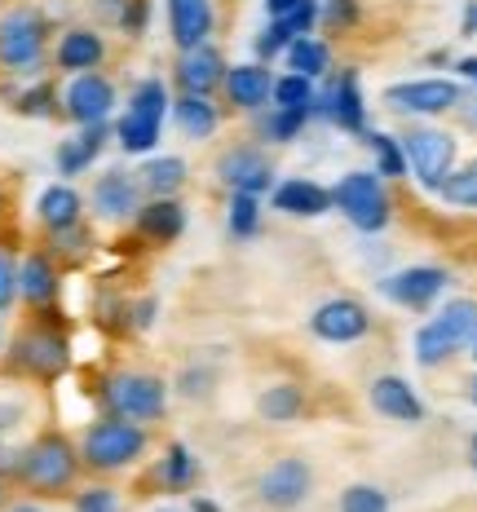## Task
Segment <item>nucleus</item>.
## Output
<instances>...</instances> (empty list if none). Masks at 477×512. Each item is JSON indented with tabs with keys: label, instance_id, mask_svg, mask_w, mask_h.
Here are the masks:
<instances>
[{
	"label": "nucleus",
	"instance_id": "obj_60",
	"mask_svg": "<svg viewBox=\"0 0 477 512\" xmlns=\"http://www.w3.org/2000/svg\"><path fill=\"white\" fill-rule=\"evenodd\" d=\"M0 5H5V0H0Z\"/></svg>",
	"mask_w": 477,
	"mask_h": 512
},
{
	"label": "nucleus",
	"instance_id": "obj_28",
	"mask_svg": "<svg viewBox=\"0 0 477 512\" xmlns=\"http://www.w3.org/2000/svg\"><path fill=\"white\" fill-rule=\"evenodd\" d=\"M89 221V204L71 181H53L36 195V234H58Z\"/></svg>",
	"mask_w": 477,
	"mask_h": 512
},
{
	"label": "nucleus",
	"instance_id": "obj_32",
	"mask_svg": "<svg viewBox=\"0 0 477 512\" xmlns=\"http://www.w3.org/2000/svg\"><path fill=\"white\" fill-rule=\"evenodd\" d=\"M248 120H252V142L288 146L301 137V128L314 120V106H265V111L248 115Z\"/></svg>",
	"mask_w": 477,
	"mask_h": 512
},
{
	"label": "nucleus",
	"instance_id": "obj_41",
	"mask_svg": "<svg viewBox=\"0 0 477 512\" xmlns=\"http://www.w3.org/2000/svg\"><path fill=\"white\" fill-rule=\"evenodd\" d=\"M226 230H230V239H257V230H261V199L257 195H230Z\"/></svg>",
	"mask_w": 477,
	"mask_h": 512
},
{
	"label": "nucleus",
	"instance_id": "obj_16",
	"mask_svg": "<svg viewBox=\"0 0 477 512\" xmlns=\"http://www.w3.org/2000/svg\"><path fill=\"white\" fill-rule=\"evenodd\" d=\"M305 327H310V336L323 340V345H358V340H367L376 332V314H371L367 301L341 292V296H327L323 305H314Z\"/></svg>",
	"mask_w": 477,
	"mask_h": 512
},
{
	"label": "nucleus",
	"instance_id": "obj_49",
	"mask_svg": "<svg viewBox=\"0 0 477 512\" xmlns=\"http://www.w3.org/2000/svg\"><path fill=\"white\" fill-rule=\"evenodd\" d=\"M0 234H14V186L0 177Z\"/></svg>",
	"mask_w": 477,
	"mask_h": 512
},
{
	"label": "nucleus",
	"instance_id": "obj_59",
	"mask_svg": "<svg viewBox=\"0 0 477 512\" xmlns=\"http://www.w3.org/2000/svg\"><path fill=\"white\" fill-rule=\"evenodd\" d=\"M473 464H477V437H473Z\"/></svg>",
	"mask_w": 477,
	"mask_h": 512
},
{
	"label": "nucleus",
	"instance_id": "obj_31",
	"mask_svg": "<svg viewBox=\"0 0 477 512\" xmlns=\"http://www.w3.org/2000/svg\"><path fill=\"white\" fill-rule=\"evenodd\" d=\"M168 115H173V124L182 128V137H190V142H208V137H217V128L226 124L221 102L217 98H199V93H173Z\"/></svg>",
	"mask_w": 477,
	"mask_h": 512
},
{
	"label": "nucleus",
	"instance_id": "obj_45",
	"mask_svg": "<svg viewBox=\"0 0 477 512\" xmlns=\"http://www.w3.org/2000/svg\"><path fill=\"white\" fill-rule=\"evenodd\" d=\"M146 27H151V0H129L120 14V23H115V36L124 40H142Z\"/></svg>",
	"mask_w": 477,
	"mask_h": 512
},
{
	"label": "nucleus",
	"instance_id": "obj_33",
	"mask_svg": "<svg viewBox=\"0 0 477 512\" xmlns=\"http://www.w3.org/2000/svg\"><path fill=\"white\" fill-rule=\"evenodd\" d=\"M146 199H182L186 181H190V164L182 155H146V164L137 168Z\"/></svg>",
	"mask_w": 477,
	"mask_h": 512
},
{
	"label": "nucleus",
	"instance_id": "obj_12",
	"mask_svg": "<svg viewBox=\"0 0 477 512\" xmlns=\"http://www.w3.org/2000/svg\"><path fill=\"white\" fill-rule=\"evenodd\" d=\"M84 204H89L93 226L124 230L137 217V208L146 204V190H142V181H137V168H102V173L89 181Z\"/></svg>",
	"mask_w": 477,
	"mask_h": 512
},
{
	"label": "nucleus",
	"instance_id": "obj_53",
	"mask_svg": "<svg viewBox=\"0 0 477 512\" xmlns=\"http://www.w3.org/2000/svg\"><path fill=\"white\" fill-rule=\"evenodd\" d=\"M455 71H460V80H469L477 89V58H460V62H455Z\"/></svg>",
	"mask_w": 477,
	"mask_h": 512
},
{
	"label": "nucleus",
	"instance_id": "obj_44",
	"mask_svg": "<svg viewBox=\"0 0 477 512\" xmlns=\"http://www.w3.org/2000/svg\"><path fill=\"white\" fill-rule=\"evenodd\" d=\"M292 27L288 23H274V18H265V27L257 31V40H252V53H257V62H265L270 67L274 58H283L288 53V45H292Z\"/></svg>",
	"mask_w": 477,
	"mask_h": 512
},
{
	"label": "nucleus",
	"instance_id": "obj_3",
	"mask_svg": "<svg viewBox=\"0 0 477 512\" xmlns=\"http://www.w3.org/2000/svg\"><path fill=\"white\" fill-rule=\"evenodd\" d=\"M84 393L102 415H124L137 424H164L168 407H173V389L168 380L151 367H137V362H106V367L84 376Z\"/></svg>",
	"mask_w": 477,
	"mask_h": 512
},
{
	"label": "nucleus",
	"instance_id": "obj_11",
	"mask_svg": "<svg viewBox=\"0 0 477 512\" xmlns=\"http://www.w3.org/2000/svg\"><path fill=\"white\" fill-rule=\"evenodd\" d=\"M212 177H217V186L226 190V195L265 199L274 190V181H279V168H274L270 146L243 137V142H226L217 151V159H212Z\"/></svg>",
	"mask_w": 477,
	"mask_h": 512
},
{
	"label": "nucleus",
	"instance_id": "obj_52",
	"mask_svg": "<svg viewBox=\"0 0 477 512\" xmlns=\"http://www.w3.org/2000/svg\"><path fill=\"white\" fill-rule=\"evenodd\" d=\"M460 36H477V0L464 5V18H460Z\"/></svg>",
	"mask_w": 477,
	"mask_h": 512
},
{
	"label": "nucleus",
	"instance_id": "obj_4",
	"mask_svg": "<svg viewBox=\"0 0 477 512\" xmlns=\"http://www.w3.org/2000/svg\"><path fill=\"white\" fill-rule=\"evenodd\" d=\"M76 446H80L84 477L115 482V477H124V473H137V468L155 455V429L151 424L124 420V415H102L98 411L76 433Z\"/></svg>",
	"mask_w": 477,
	"mask_h": 512
},
{
	"label": "nucleus",
	"instance_id": "obj_20",
	"mask_svg": "<svg viewBox=\"0 0 477 512\" xmlns=\"http://www.w3.org/2000/svg\"><path fill=\"white\" fill-rule=\"evenodd\" d=\"M314 111L327 115V120L341 128V133L363 137V133H367V98H363V84H358V71H354V67L332 71L327 89L318 93Z\"/></svg>",
	"mask_w": 477,
	"mask_h": 512
},
{
	"label": "nucleus",
	"instance_id": "obj_50",
	"mask_svg": "<svg viewBox=\"0 0 477 512\" xmlns=\"http://www.w3.org/2000/svg\"><path fill=\"white\" fill-rule=\"evenodd\" d=\"M301 5V0H265V18H274V23H283V18H292V9Z\"/></svg>",
	"mask_w": 477,
	"mask_h": 512
},
{
	"label": "nucleus",
	"instance_id": "obj_24",
	"mask_svg": "<svg viewBox=\"0 0 477 512\" xmlns=\"http://www.w3.org/2000/svg\"><path fill=\"white\" fill-rule=\"evenodd\" d=\"M124 230H129L142 248L164 252V248H173V243L186 234V204H182V199H146V204L137 208V217Z\"/></svg>",
	"mask_w": 477,
	"mask_h": 512
},
{
	"label": "nucleus",
	"instance_id": "obj_27",
	"mask_svg": "<svg viewBox=\"0 0 477 512\" xmlns=\"http://www.w3.org/2000/svg\"><path fill=\"white\" fill-rule=\"evenodd\" d=\"M106 142H115V124H84L76 133L67 137V142H58V151H53V164H58V177H84L93 164H98V155L106 151Z\"/></svg>",
	"mask_w": 477,
	"mask_h": 512
},
{
	"label": "nucleus",
	"instance_id": "obj_47",
	"mask_svg": "<svg viewBox=\"0 0 477 512\" xmlns=\"http://www.w3.org/2000/svg\"><path fill=\"white\" fill-rule=\"evenodd\" d=\"M451 120H455V128H460V133L477 137V89H464V98L455 102Z\"/></svg>",
	"mask_w": 477,
	"mask_h": 512
},
{
	"label": "nucleus",
	"instance_id": "obj_15",
	"mask_svg": "<svg viewBox=\"0 0 477 512\" xmlns=\"http://www.w3.org/2000/svg\"><path fill=\"white\" fill-rule=\"evenodd\" d=\"M460 98H464V84L447 80V76L402 80V84H389V89L380 93L385 111L402 115V120H438V115H451Z\"/></svg>",
	"mask_w": 477,
	"mask_h": 512
},
{
	"label": "nucleus",
	"instance_id": "obj_8",
	"mask_svg": "<svg viewBox=\"0 0 477 512\" xmlns=\"http://www.w3.org/2000/svg\"><path fill=\"white\" fill-rule=\"evenodd\" d=\"M473 327H477V301L473 296H455L442 309H433L429 318L420 323L416 332V362L424 371H442L447 362H455L469 349L473 340Z\"/></svg>",
	"mask_w": 477,
	"mask_h": 512
},
{
	"label": "nucleus",
	"instance_id": "obj_34",
	"mask_svg": "<svg viewBox=\"0 0 477 512\" xmlns=\"http://www.w3.org/2000/svg\"><path fill=\"white\" fill-rule=\"evenodd\" d=\"M58 76H40V80H27V84H14L5 93L9 111L23 115V120H58Z\"/></svg>",
	"mask_w": 477,
	"mask_h": 512
},
{
	"label": "nucleus",
	"instance_id": "obj_55",
	"mask_svg": "<svg viewBox=\"0 0 477 512\" xmlns=\"http://www.w3.org/2000/svg\"><path fill=\"white\" fill-rule=\"evenodd\" d=\"M464 393H469V402H473V407H477V371H473V376H469V384H464Z\"/></svg>",
	"mask_w": 477,
	"mask_h": 512
},
{
	"label": "nucleus",
	"instance_id": "obj_1",
	"mask_svg": "<svg viewBox=\"0 0 477 512\" xmlns=\"http://www.w3.org/2000/svg\"><path fill=\"white\" fill-rule=\"evenodd\" d=\"M71 367H76V327H71L67 309H45V314L18 309V323L9 327L5 354H0V376L14 384L53 389L71 376Z\"/></svg>",
	"mask_w": 477,
	"mask_h": 512
},
{
	"label": "nucleus",
	"instance_id": "obj_9",
	"mask_svg": "<svg viewBox=\"0 0 477 512\" xmlns=\"http://www.w3.org/2000/svg\"><path fill=\"white\" fill-rule=\"evenodd\" d=\"M398 146L407 155V173L416 177L420 190H433L455 173V159H460V142H455L451 128H438L429 120H416V124H402L398 133Z\"/></svg>",
	"mask_w": 477,
	"mask_h": 512
},
{
	"label": "nucleus",
	"instance_id": "obj_42",
	"mask_svg": "<svg viewBox=\"0 0 477 512\" xmlns=\"http://www.w3.org/2000/svg\"><path fill=\"white\" fill-rule=\"evenodd\" d=\"M314 102H318V89H314L310 76H296V71H283V76H274L270 106H314Z\"/></svg>",
	"mask_w": 477,
	"mask_h": 512
},
{
	"label": "nucleus",
	"instance_id": "obj_58",
	"mask_svg": "<svg viewBox=\"0 0 477 512\" xmlns=\"http://www.w3.org/2000/svg\"><path fill=\"white\" fill-rule=\"evenodd\" d=\"M159 512H182V508H159ZM186 512H190V508H186Z\"/></svg>",
	"mask_w": 477,
	"mask_h": 512
},
{
	"label": "nucleus",
	"instance_id": "obj_10",
	"mask_svg": "<svg viewBox=\"0 0 477 512\" xmlns=\"http://www.w3.org/2000/svg\"><path fill=\"white\" fill-rule=\"evenodd\" d=\"M332 208L354 226L358 234H380L394 221V195H389L385 177L354 168L332 186Z\"/></svg>",
	"mask_w": 477,
	"mask_h": 512
},
{
	"label": "nucleus",
	"instance_id": "obj_14",
	"mask_svg": "<svg viewBox=\"0 0 477 512\" xmlns=\"http://www.w3.org/2000/svg\"><path fill=\"white\" fill-rule=\"evenodd\" d=\"M199 477H204L199 455L186 442H164V451H155L151 460L137 468V499L190 495L199 486Z\"/></svg>",
	"mask_w": 477,
	"mask_h": 512
},
{
	"label": "nucleus",
	"instance_id": "obj_37",
	"mask_svg": "<svg viewBox=\"0 0 477 512\" xmlns=\"http://www.w3.org/2000/svg\"><path fill=\"white\" fill-rule=\"evenodd\" d=\"M67 504L71 512H124V490L115 482H102V477H84Z\"/></svg>",
	"mask_w": 477,
	"mask_h": 512
},
{
	"label": "nucleus",
	"instance_id": "obj_22",
	"mask_svg": "<svg viewBox=\"0 0 477 512\" xmlns=\"http://www.w3.org/2000/svg\"><path fill=\"white\" fill-rule=\"evenodd\" d=\"M270 93H274V71L265 62H239L221 80L217 102L226 115H257L270 106Z\"/></svg>",
	"mask_w": 477,
	"mask_h": 512
},
{
	"label": "nucleus",
	"instance_id": "obj_40",
	"mask_svg": "<svg viewBox=\"0 0 477 512\" xmlns=\"http://www.w3.org/2000/svg\"><path fill=\"white\" fill-rule=\"evenodd\" d=\"M438 199L451 208H469L477 212V155L469 159V164H455V173L438 186Z\"/></svg>",
	"mask_w": 477,
	"mask_h": 512
},
{
	"label": "nucleus",
	"instance_id": "obj_21",
	"mask_svg": "<svg viewBox=\"0 0 477 512\" xmlns=\"http://www.w3.org/2000/svg\"><path fill=\"white\" fill-rule=\"evenodd\" d=\"M230 62L226 53H221L217 40H208V45L199 49H182L173 58V89L177 93H199V98H217L221 93V80H226Z\"/></svg>",
	"mask_w": 477,
	"mask_h": 512
},
{
	"label": "nucleus",
	"instance_id": "obj_6",
	"mask_svg": "<svg viewBox=\"0 0 477 512\" xmlns=\"http://www.w3.org/2000/svg\"><path fill=\"white\" fill-rule=\"evenodd\" d=\"M323 468L310 451H274L252 468L248 504L252 512H301L318 499Z\"/></svg>",
	"mask_w": 477,
	"mask_h": 512
},
{
	"label": "nucleus",
	"instance_id": "obj_7",
	"mask_svg": "<svg viewBox=\"0 0 477 512\" xmlns=\"http://www.w3.org/2000/svg\"><path fill=\"white\" fill-rule=\"evenodd\" d=\"M168 106H173V89H168L159 76H146L133 84L124 111L115 115V146L124 155H151L159 146V133H164Z\"/></svg>",
	"mask_w": 477,
	"mask_h": 512
},
{
	"label": "nucleus",
	"instance_id": "obj_43",
	"mask_svg": "<svg viewBox=\"0 0 477 512\" xmlns=\"http://www.w3.org/2000/svg\"><path fill=\"white\" fill-rule=\"evenodd\" d=\"M336 512H389V495L371 482H354L341 490L336 499Z\"/></svg>",
	"mask_w": 477,
	"mask_h": 512
},
{
	"label": "nucleus",
	"instance_id": "obj_18",
	"mask_svg": "<svg viewBox=\"0 0 477 512\" xmlns=\"http://www.w3.org/2000/svg\"><path fill=\"white\" fill-rule=\"evenodd\" d=\"M111 62V40H106L102 27L93 23H71L53 36L49 49V71L53 76H80V71H106Z\"/></svg>",
	"mask_w": 477,
	"mask_h": 512
},
{
	"label": "nucleus",
	"instance_id": "obj_26",
	"mask_svg": "<svg viewBox=\"0 0 477 512\" xmlns=\"http://www.w3.org/2000/svg\"><path fill=\"white\" fill-rule=\"evenodd\" d=\"M217 5L221 0H168V40L173 49H199L217 36Z\"/></svg>",
	"mask_w": 477,
	"mask_h": 512
},
{
	"label": "nucleus",
	"instance_id": "obj_13",
	"mask_svg": "<svg viewBox=\"0 0 477 512\" xmlns=\"http://www.w3.org/2000/svg\"><path fill=\"white\" fill-rule=\"evenodd\" d=\"M115 106H120V89H115V80L106 76V71H80V76H62L58 120H67L71 128L115 120Z\"/></svg>",
	"mask_w": 477,
	"mask_h": 512
},
{
	"label": "nucleus",
	"instance_id": "obj_36",
	"mask_svg": "<svg viewBox=\"0 0 477 512\" xmlns=\"http://www.w3.org/2000/svg\"><path fill=\"white\" fill-rule=\"evenodd\" d=\"M168 389H173L177 398H186V402H212V393H217V367H212L208 358L186 362V367L168 380Z\"/></svg>",
	"mask_w": 477,
	"mask_h": 512
},
{
	"label": "nucleus",
	"instance_id": "obj_56",
	"mask_svg": "<svg viewBox=\"0 0 477 512\" xmlns=\"http://www.w3.org/2000/svg\"><path fill=\"white\" fill-rule=\"evenodd\" d=\"M5 336H9V323H5V314H0V354H5Z\"/></svg>",
	"mask_w": 477,
	"mask_h": 512
},
{
	"label": "nucleus",
	"instance_id": "obj_51",
	"mask_svg": "<svg viewBox=\"0 0 477 512\" xmlns=\"http://www.w3.org/2000/svg\"><path fill=\"white\" fill-rule=\"evenodd\" d=\"M0 512H45V504H40V499H27V495H14Z\"/></svg>",
	"mask_w": 477,
	"mask_h": 512
},
{
	"label": "nucleus",
	"instance_id": "obj_5",
	"mask_svg": "<svg viewBox=\"0 0 477 512\" xmlns=\"http://www.w3.org/2000/svg\"><path fill=\"white\" fill-rule=\"evenodd\" d=\"M53 36H58L53 18L40 5H31V0H5L0 5V80L14 89V84L49 76Z\"/></svg>",
	"mask_w": 477,
	"mask_h": 512
},
{
	"label": "nucleus",
	"instance_id": "obj_57",
	"mask_svg": "<svg viewBox=\"0 0 477 512\" xmlns=\"http://www.w3.org/2000/svg\"><path fill=\"white\" fill-rule=\"evenodd\" d=\"M464 354H469V358L477 362V327H473V340H469V349H464Z\"/></svg>",
	"mask_w": 477,
	"mask_h": 512
},
{
	"label": "nucleus",
	"instance_id": "obj_23",
	"mask_svg": "<svg viewBox=\"0 0 477 512\" xmlns=\"http://www.w3.org/2000/svg\"><path fill=\"white\" fill-rule=\"evenodd\" d=\"M252 407H257L261 424H301L310 415H318L314 389L305 380H265Z\"/></svg>",
	"mask_w": 477,
	"mask_h": 512
},
{
	"label": "nucleus",
	"instance_id": "obj_38",
	"mask_svg": "<svg viewBox=\"0 0 477 512\" xmlns=\"http://www.w3.org/2000/svg\"><path fill=\"white\" fill-rule=\"evenodd\" d=\"M18 261H23V243L18 234H0V314L18 309Z\"/></svg>",
	"mask_w": 477,
	"mask_h": 512
},
{
	"label": "nucleus",
	"instance_id": "obj_17",
	"mask_svg": "<svg viewBox=\"0 0 477 512\" xmlns=\"http://www.w3.org/2000/svg\"><path fill=\"white\" fill-rule=\"evenodd\" d=\"M62 287H67V270L40 243H23V261H18V309H27V314L62 309Z\"/></svg>",
	"mask_w": 477,
	"mask_h": 512
},
{
	"label": "nucleus",
	"instance_id": "obj_25",
	"mask_svg": "<svg viewBox=\"0 0 477 512\" xmlns=\"http://www.w3.org/2000/svg\"><path fill=\"white\" fill-rule=\"evenodd\" d=\"M367 402H371V411L394 420V424H424L420 393L411 389L398 371H376V376L367 380Z\"/></svg>",
	"mask_w": 477,
	"mask_h": 512
},
{
	"label": "nucleus",
	"instance_id": "obj_35",
	"mask_svg": "<svg viewBox=\"0 0 477 512\" xmlns=\"http://www.w3.org/2000/svg\"><path fill=\"white\" fill-rule=\"evenodd\" d=\"M283 58H288V71L310 76V80H323L327 71H332V45L318 40V36H296Z\"/></svg>",
	"mask_w": 477,
	"mask_h": 512
},
{
	"label": "nucleus",
	"instance_id": "obj_48",
	"mask_svg": "<svg viewBox=\"0 0 477 512\" xmlns=\"http://www.w3.org/2000/svg\"><path fill=\"white\" fill-rule=\"evenodd\" d=\"M283 23L292 27V36H314V27H318V0H301V5L292 9V18H283Z\"/></svg>",
	"mask_w": 477,
	"mask_h": 512
},
{
	"label": "nucleus",
	"instance_id": "obj_46",
	"mask_svg": "<svg viewBox=\"0 0 477 512\" xmlns=\"http://www.w3.org/2000/svg\"><path fill=\"white\" fill-rule=\"evenodd\" d=\"M155 314H159V301L151 292L146 296H133V305H129V336H146L155 327Z\"/></svg>",
	"mask_w": 477,
	"mask_h": 512
},
{
	"label": "nucleus",
	"instance_id": "obj_2",
	"mask_svg": "<svg viewBox=\"0 0 477 512\" xmlns=\"http://www.w3.org/2000/svg\"><path fill=\"white\" fill-rule=\"evenodd\" d=\"M0 477L14 486V495L40 499V504H67L76 495V486L84 482L76 437L58 429V424H45L23 446L0 455Z\"/></svg>",
	"mask_w": 477,
	"mask_h": 512
},
{
	"label": "nucleus",
	"instance_id": "obj_39",
	"mask_svg": "<svg viewBox=\"0 0 477 512\" xmlns=\"http://www.w3.org/2000/svg\"><path fill=\"white\" fill-rule=\"evenodd\" d=\"M363 142H367L371 159H376V177H385V181L407 177V155H402L398 137H389V133H371V128H367Z\"/></svg>",
	"mask_w": 477,
	"mask_h": 512
},
{
	"label": "nucleus",
	"instance_id": "obj_29",
	"mask_svg": "<svg viewBox=\"0 0 477 512\" xmlns=\"http://www.w3.org/2000/svg\"><path fill=\"white\" fill-rule=\"evenodd\" d=\"M270 208L283 212V217H323L332 212V186L314 177H288V181H274L270 190Z\"/></svg>",
	"mask_w": 477,
	"mask_h": 512
},
{
	"label": "nucleus",
	"instance_id": "obj_19",
	"mask_svg": "<svg viewBox=\"0 0 477 512\" xmlns=\"http://www.w3.org/2000/svg\"><path fill=\"white\" fill-rule=\"evenodd\" d=\"M447 287H451L447 265H407V270L380 279V296L394 301L398 309H411V314H429Z\"/></svg>",
	"mask_w": 477,
	"mask_h": 512
},
{
	"label": "nucleus",
	"instance_id": "obj_54",
	"mask_svg": "<svg viewBox=\"0 0 477 512\" xmlns=\"http://www.w3.org/2000/svg\"><path fill=\"white\" fill-rule=\"evenodd\" d=\"M9 499H14V486H9V482H5V477H0V508H5V504H9Z\"/></svg>",
	"mask_w": 477,
	"mask_h": 512
},
{
	"label": "nucleus",
	"instance_id": "obj_30",
	"mask_svg": "<svg viewBox=\"0 0 477 512\" xmlns=\"http://www.w3.org/2000/svg\"><path fill=\"white\" fill-rule=\"evenodd\" d=\"M36 243L45 248L53 261L62 265L67 274H76V270H84V265L98 256V226L93 221H80V226H71V230H58V234H36Z\"/></svg>",
	"mask_w": 477,
	"mask_h": 512
}]
</instances>
